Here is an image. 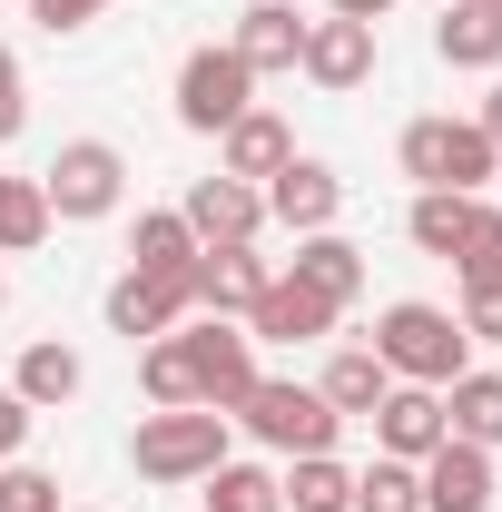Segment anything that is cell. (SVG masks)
I'll list each match as a JSON object with an SVG mask.
<instances>
[{
  "label": "cell",
  "instance_id": "cell-1",
  "mask_svg": "<svg viewBox=\"0 0 502 512\" xmlns=\"http://www.w3.org/2000/svg\"><path fill=\"white\" fill-rule=\"evenodd\" d=\"M375 355H384V375L394 384H453L463 365H473V335L443 316V306H424V296H404V306H384L375 316Z\"/></svg>",
  "mask_w": 502,
  "mask_h": 512
},
{
  "label": "cell",
  "instance_id": "cell-2",
  "mask_svg": "<svg viewBox=\"0 0 502 512\" xmlns=\"http://www.w3.org/2000/svg\"><path fill=\"white\" fill-rule=\"evenodd\" d=\"M128 463H138V483H207V473L227 463V414H207V404L138 414V434H128Z\"/></svg>",
  "mask_w": 502,
  "mask_h": 512
},
{
  "label": "cell",
  "instance_id": "cell-3",
  "mask_svg": "<svg viewBox=\"0 0 502 512\" xmlns=\"http://www.w3.org/2000/svg\"><path fill=\"white\" fill-rule=\"evenodd\" d=\"M237 424H247L266 453H335V434H345V414L315 394V384H286V375H256L247 384V404H237Z\"/></svg>",
  "mask_w": 502,
  "mask_h": 512
},
{
  "label": "cell",
  "instance_id": "cell-4",
  "mask_svg": "<svg viewBox=\"0 0 502 512\" xmlns=\"http://www.w3.org/2000/svg\"><path fill=\"white\" fill-rule=\"evenodd\" d=\"M394 158H404V178H414V188H453V197H483V178L502 168V148H493L473 119H414Z\"/></svg>",
  "mask_w": 502,
  "mask_h": 512
},
{
  "label": "cell",
  "instance_id": "cell-5",
  "mask_svg": "<svg viewBox=\"0 0 502 512\" xmlns=\"http://www.w3.org/2000/svg\"><path fill=\"white\" fill-rule=\"evenodd\" d=\"M40 197H50L60 227H99V217H119V197H128V158L109 138H69L60 158L40 168Z\"/></svg>",
  "mask_w": 502,
  "mask_h": 512
},
{
  "label": "cell",
  "instance_id": "cell-6",
  "mask_svg": "<svg viewBox=\"0 0 502 512\" xmlns=\"http://www.w3.org/2000/svg\"><path fill=\"white\" fill-rule=\"evenodd\" d=\"M256 109V69L227 50V40H207V50H188L178 60V128H197V138H227V128Z\"/></svg>",
  "mask_w": 502,
  "mask_h": 512
},
{
  "label": "cell",
  "instance_id": "cell-7",
  "mask_svg": "<svg viewBox=\"0 0 502 512\" xmlns=\"http://www.w3.org/2000/svg\"><path fill=\"white\" fill-rule=\"evenodd\" d=\"M188 306H197V266H178V276H158V266H128L119 286H109V335L148 345V335L188 325Z\"/></svg>",
  "mask_w": 502,
  "mask_h": 512
},
{
  "label": "cell",
  "instance_id": "cell-8",
  "mask_svg": "<svg viewBox=\"0 0 502 512\" xmlns=\"http://www.w3.org/2000/svg\"><path fill=\"white\" fill-rule=\"evenodd\" d=\"M188 345H197V404L207 414H237L247 384H256V335L227 325V316H207V325H188Z\"/></svg>",
  "mask_w": 502,
  "mask_h": 512
},
{
  "label": "cell",
  "instance_id": "cell-9",
  "mask_svg": "<svg viewBox=\"0 0 502 512\" xmlns=\"http://www.w3.org/2000/svg\"><path fill=\"white\" fill-rule=\"evenodd\" d=\"M178 217H188L197 247H256V227H266V188H247V178L217 168V178H197V188H188Z\"/></svg>",
  "mask_w": 502,
  "mask_h": 512
},
{
  "label": "cell",
  "instance_id": "cell-10",
  "mask_svg": "<svg viewBox=\"0 0 502 512\" xmlns=\"http://www.w3.org/2000/svg\"><path fill=\"white\" fill-rule=\"evenodd\" d=\"M266 217H276L286 237H315V227L345 217V178H335L325 158H286V168L266 178Z\"/></svg>",
  "mask_w": 502,
  "mask_h": 512
},
{
  "label": "cell",
  "instance_id": "cell-11",
  "mask_svg": "<svg viewBox=\"0 0 502 512\" xmlns=\"http://www.w3.org/2000/svg\"><path fill=\"white\" fill-rule=\"evenodd\" d=\"M296 69H306L315 89H335V99L365 89V79H375V20H335V10L306 20V60H296Z\"/></svg>",
  "mask_w": 502,
  "mask_h": 512
},
{
  "label": "cell",
  "instance_id": "cell-12",
  "mask_svg": "<svg viewBox=\"0 0 502 512\" xmlns=\"http://www.w3.org/2000/svg\"><path fill=\"white\" fill-rule=\"evenodd\" d=\"M414 473H424V512H493V453L463 434H443Z\"/></svg>",
  "mask_w": 502,
  "mask_h": 512
},
{
  "label": "cell",
  "instance_id": "cell-13",
  "mask_svg": "<svg viewBox=\"0 0 502 512\" xmlns=\"http://www.w3.org/2000/svg\"><path fill=\"white\" fill-rule=\"evenodd\" d=\"M365 424H375V453H394V463H424V453L453 434V424H443V394H434V384H394V394H384Z\"/></svg>",
  "mask_w": 502,
  "mask_h": 512
},
{
  "label": "cell",
  "instance_id": "cell-14",
  "mask_svg": "<svg viewBox=\"0 0 502 512\" xmlns=\"http://www.w3.org/2000/svg\"><path fill=\"white\" fill-rule=\"evenodd\" d=\"M247 335L256 345H306V335H335V306L315 296L306 276H266V296L247 306Z\"/></svg>",
  "mask_w": 502,
  "mask_h": 512
},
{
  "label": "cell",
  "instance_id": "cell-15",
  "mask_svg": "<svg viewBox=\"0 0 502 512\" xmlns=\"http://www.w3.org/2000/svg\"><path fill=\"white\" fill-rule=\"evenodd\" d=\"M227 50H237L256 79H276V69H296V60H306V20H296L286 0H247V10H237V40H227Z\"/></svg>",
  "mask_w": 502,
  "mask_h": 512
},
{
  "label": "cell",
  "instance_id": "cell-16",
  "mask_svg": "<svg viewBox=\"0 0 502 512\" xmlns=\"http://www.w3.org/2000/svg\"><path fill=\"white\" fill-rule=\"evenodd\" d=\"M286 276H306L315 296L345 316V306L365 296V247H355V237H335V227H315V237H296V266H286Z\"/></svg>",
  "mask_w": 502,
  "mask_h": 512
},
{
  "label": "cell",
  "instance_id": "cell-17",
  "mask_svg": "<svg viewBox=\"0 0 502 512\" xmlns=\"http://www.w3.org/2000/svg\"><path fill=\"white\" fill-rule=\"evenodd\" d=\"M266 276H276V266L256 247H197V306H207V316H247L256 296H266Z\"/></svg>",
  "mask_w": 502,
  "mask_h": 512
},
{
  "label": "cell",
  "instance_id": "cell-18",
  "mask_svg": "<svg viewBox=\"0 0 502 512\" xmlns=\"http://www.w3.org/2000/svg\"><path fill=\"white\" fill-rule=\"evenodd\" d=\"M434 50L453 69H502V10H493V0H443Z\"/></svg>",
  "mask_w": 502,
  "mask_h": 512
},
{
  "label": "cell",
  "instance_id": "cell-19",
  "mask_svg": "<svg viewBox=\"0 0 502 512\" xmlns=\"http://www.w3.org/2000/svg\"><path fill=\"white\" fill-rule=\"evenodd\" d=\"M443 424H453L463 444L502 453V375H493V365H463V375L443 384Z\"/></svg>",
  "mask_w": 502,
  "mask_h": 512
},
{
  "label": "cell",
  "instance_id": "cell-20",
  "mask_svg": "<svg viewBox=\"0 0 502 512\" xmlns=\"http://www.w3.org/2000/svg\"><path fill=\"white\" fill-rule=\"evenodd\" d=\"M79 384H89V365L69 355L60 335H40V345H20V375H10V394H20L30 414H50V404H69Z\"/></svg>",
  "mask_w": 502,
  "mask_h": 512
},
{
  "label": "cell",
  "instance_id": "cell-21",
  "mask_svg": "<svg viewBox=\"0 0 502 512\" xmlns=\"http://www.w3.org/2000/svg\"><path fill=\"white\" fill-rule=\"evenodd\" d=\"M138 384H148L158 414H168V404H197V345H188V325H168V335L138 345Z\"/></svg>",
  "mask_w": 502,
  "mask_h": 512
},
{
  "label": "cell",
  "instance_id": "cell-22",
  "mask_svg": "<svg viewBox=\"0 0 502 512\" xmlns=\"http://www.w3.org/2000/svg\"><path fill=\"white\" fill-rule=\"evenodd\" d=\"M286 158H296V128L276 119V109H247V119L227 128V178H276V168H286Z\"/></svg>",
  "mask_w": 502,
  "mask_h": 512
},
{
  "label": "cell",
  "instance_id": "cell-23",
  "mask_svg": "<svg viewBox=\"0 0 502 512\" xmlns=\"http://www.w3.org/2000/svg\"><path fill=\"white\" fill-rule=\"evenodd\" d=\"M315 394H325V404L355 424V414H375L384 394H394V375H384V355H375V345H345V355L325 365V384H315Z\"/></svg>",
  "mask_w": 502,
  "mask_h": 512
},
{
  "label": "cell",
  "instance_id": "cell-24",
  "mask_svg": "<svg viewBox=\"0 0 502 512\" xmlns=\"http://www.w3.org/2000/svg\"><path fill=\"white\" fill-rule=\"evenodd\" d=\"M276 503L286 512H345L355 503V473H345L335 453H296V473L276 483Z\"/></svg>",
  "mask_w": 502,
  "mask_h": 512
},
{
  "label": "cell",
  "instance_id": "cell-25",
  "mask_svg": "<svg viewBox=\"0 0 502 512\" xmlns=\"http://www.w3.org/2000/svg\"><path fill=\"white\" fill-rule=\"evenodd\" d=\"M473 217H483V197L424 188V197H414V217H404V227H414V247H424V256H453L463 237H473Z\"/></svg>",
  "mask_w": 502,
  "mask_h": 512
},
{
  "label": "cell",
  "instance_id": "cell-26",
  "mask_svg": "<svg viewBox=\"0 0 502 512\" xmlns=\"http://www.w3.org/2000/svg\"><path fill=\"white\" fill-rule=\"evenodd\" d=\"M50 227H60V217H50L40 178H10V168H0V256H30Z\"/></svg>",
  "mask_w": 502,
  "mask_h": 512
},
{
  "label": "cell",
  "instance_id": "cell-27",
  "mask_svg": "<svg viewBox=\"0 0 502 512\" xmlns=\"http://www.w3.org/2000/svg\"><path fill=\"white\" fill-rule=\"evenodd\" d=\"M128 266H158V276H178V266H197V237L178 207H148L138 227H128Z\"/></svg>",
  "mask_w": 502,
  "mask_h": 512
},
{
  "label": "cell",
  "instance_id": "cell-28",
  "mask_svg": "<svg viewBox=\"0 0 502 512\" xmlns=\"http://www.w3.org/2000/svg\"><path fill=\"white\" fill-rule=\"evenodd\" d=\"M345 512H424V473L394 463V453H375V463L355 473V503H345Z\"/></svg>",
  "mask_w": 502,
  "mask_h": 512
},
{
  "label": "cell",
  "instance_id": "cell-29",
  "mask_svg": "<svg viewBox=\"0 0 502 512\" xmlns=\"http://www.w3.org/2000/svg\"><path fill=\"white\" fill-rule=\"evenodd\" d=\"M207 512H286V503H276V473L266 463H217L207 473Z\"/></svg>",
  "mask_w": 502,
  "mask_h": 512
},
{
  "label": "cell",
  "instance_id": "cell-30",
  "mask_svg": "<svg viewBox=\"0 0 502 512\" xmlns=\"http://www.w3.org/2000/svg\"><path fill=\"white\" fill-rule=\"evenodd\" d=\"M453 276H463V296L502 286V207H483V217H473V237L453 247Z\"/></svg>",
  "mask_w": 502,
  "mask_h": 512
},
{
  "label": "cell",
  "instance_id": "cell-31",
  "mask_svg": "<svg viewBox=\"0 0 502 512\" xmlns=\"http://www.w3.org/2000/svg\"><path fill=\"white\" fill-rule=\"evenodd\" d=\"M0 512H60V473H40V463H0Z\"/></svg>",
  "mask_w": 502,
  "mask_h": 512
},
{
  "label": "cell",
  "instance_id": "cell-32",
  "mask_svg": "<svg viewBox=\"0 0 502 512\" xmlns=\"http://www.w3.org/2000/svg\"><path fill=\"white\" fill-rule=\"evenodd\" d=\"M20 128H30V79H20V50L0 40V148H10Z\"/></svg>",
  "mask_w": 502,
  "mask_h": 512
},
{
  "label": "cell",
  "instance_id": "cell-33",
  "mask_svg": "<svg viewBox=\"0 0 502 512\" xmlns=\"http://www.w3.org/2000/svg\"><path fill=\"white\" fill-rule=\"evenodd\" d=\"M463 335H473V345H502V286H483V296H463Z\"/></svg>",
  "mask_w": 502,
  "mask_h": 512
},
{
  "label": "cell",
  "instance_id": "cell-34",
  "mask_svg": "<svg viewBox=\"0 0 502 512\" xmlns=\"http://www.w3.org/2000/svg\"><path fill=\"white\" fill-rule=\"evenodd\" d=\"M99 10H109V0H30V20H40L50 40H60V30H89Z\"/></svg>",
  "mask_w": 502,
  "mask_h": 512
},
{
  "label": "cell",
  "instance_id": "cell-35",
  "mask_svg": "<svg viewBox=\"0 0 502 512\" xmlns=\"http://www.w3.org/2000/svg\"><path fill=\"white\" fill-rule=\"evenodd\" d=\"M30 424H40V414H30V404H20V394L0 384V463H20V444H30Z\"/></svg>",
  "mask_w": 502,
  "mask_h": 512
},
{
  "label": "cell",
  "instance_id": "cell-36",
  "mask_svg": "<svg viewBox=\"0 0 502 512\" xmlns=\"http://www.w3.org/2000/svg\"><path fill=\"white\" fill-rule=\"evenodd\" d=\"M325 10H335V20H384L394 0H325Z\"/></svg>",
  "mask_w": 502,
  "mask_h": 512
},
{
  "label": "cell",
  "instance_id": "cell-37",
  "mask_svg": "<svg viewBox=\"0 0 502 512\" xmlns=\"http://www.w3.org/2000/svg\"><path fill=\"white\" fill-rule=\"evenodd\" d=\"M473 128H483V138L502 148V79H493V99H483V119H473Z\"/></svg>",
  "mask_w": 502,
  "mask_h": 512
},
{
  "label": "cell",
  "instance_id": "cell-38",
  "mask_svg": "<svg viewBox=\"0 0 502 512\" xmlns=\"http://www.w3.org/2000/svg\"><path fill=\"white\" fill-rule=\"evenodd\" d=\"M0 306H10V276H0Z\"/></svg>",
  "mask_w": 502,
  "mask_h": 512
},
{
  "label": "cell",
  "instance_id": "cell-39",
  "mask_svg": "<svg viewBox=\"0 0 502 512\" xmlns=\"http://www.w3.org/2000/svg\"><path fill=\"white\" fill-rule=\"evenodd\" d=\"M493 10H502V0H493Z\"/></svg>",
  "mask_w": 502,
  "mask_h": 512
}]
</instances>
